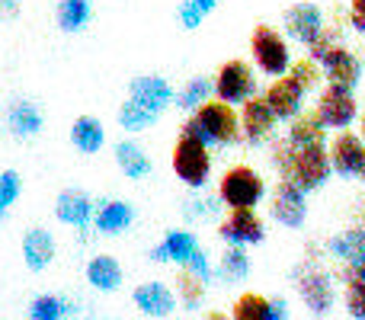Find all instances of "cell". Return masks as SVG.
Wrapping results in <instances>:
<instances>
[{
  "mask_svg": "<svg viewBox=\"0 0 365 320\" xmlns=\"http://www.w3.org/2000/svg\"><path fill=\"white\" fill-rule=\"evenodd\" d=\"M327 158H330V170H334L336 176H343V180H353V176H359L362 158H365L362 135L359 132H349V128L336 132L334 141L327 145Z\"/></svg>",
  "mask_w": 365,
  "mask_h": 320,
  "instance_id": "12",
  "label": "cell"
},
{
  "mask_svg": "<svg viewBox=\"0 0 365 320\" xmlns=\"http://www.w3.org/2000/svg\"><path fill=\"white\" fill-rule=\"evenodd\" d=\"M55 19L61 32H81L93 19V0H58Z\"/></svg>",
  "mask_w": 365,
  "mask_h": 320,
  "instance_id": "27",
  "label": "cell"
},
{
  "mask_svg": "<svg viewBox=\"0 0 365 320\" xmlns=\"http://www.w3.org/2000/svg\"><path fill=\"white\" fill-rule=\"evenodd\" d=\"M135 221V208L125 199H106L93 208V227L100 234H122Z\"/></svg>",
  "mask_w": 365,
  "mask_h": 320,
  "instance_id": "22",
  "label": "cell"
},
{
  "mask_svg": "<svg viewBox=\"0 0 365 320\" xmlns=\"http://www.w3.org/2000/svg\"><path fill=\"white\" fill-rule=\"evenodd\" d=\"M180 132L192 135L208 148H231L240 141V115L227 103L205 100L199 109L189 113V119L180 125Z\"/></svg>",
  "mask_w": 365,
  "mask_h": 320,
  "instance_id": "2",
  "label": "cell"
},
{
  "mask_svg": "<svg viewBox=\"0 0 365 320\" xmlns=\"http://www.w3.org/2000/svg\"><path fill=\"white\" fill-rule=\"evenodd\" d=\"M359 135H362V141H365V113H359Z\"/></svg>",
  "mask_w": 365,
  "mask_h": 320,
  "instance_id": "45",
  "label": "cell"
},
{
  "mask_svg": "<svg viewBox=\"0 0 365 320\" xmlns=\"http://www.w3.org/2000/svg\"><path fill=\"white\" fill-rule=\"evenodd\" d=\"M289 77L304 90V93H311V90H317V83H321V68H317L311 58H298V61H292Z\"/></svg>",
  "mask_w": 365,
  "mask_h": 320,
  "instance_id": "35",
  "label": "cell"
},
{
  "mask_svg": "<svg viewBox=\"0 0 365 320\" xmlns=\"http://www.w3.org/2000/svg\"><path fill=\"white\" fill-rule=\"evenodd\" d=\"M359 180H365V158H362V170H359Z\"/></svg>",
  "mask_w": 365,
  "mask_h": 320,
  "instance_id": "46",
  "label": "cell"
},
{
  "mask_svg": "<svg viewBox=\"0 0 365 320\" xmlns=\"http://www.w3.org/2000/svg\"><path fill=\"white\" fill-rule=\"evenodd\" d=\"M173 93H177V90L170 87V81L158 77V74H141L128 83V100L141 103V106L151 109L154 115H164L167 106H173Z\"/></svg>",
  "mask_w": 365,
  "mask_h": 320,
  "instance_id": "16",
  "label": "cell"
},
{
  "mask_svg": "<svg viewBox=\"0 0 365 320\" xmlns=\"http://www.w3.org/2000/svg\"><path fill=\"white\" fill-rule=\"evenodd\" d=\"M324 26H327V16H324V10L317 4H311V0H298V4H292L289 10H285V36H289L292 42L304 45V48L321 36Z\"/></svg>",
  "mask_w": 365,
  "mask_h": 320,
  "instance_id": "13",
  "label": "cell"
},
{
  "mask_svg": "<svg viewBox=\"0 0 365 320\" xmlns=\"http://www.w3.org/2000/svg\"><path fill=\"white\" fill-rule=\"evenodd\" d=\"M19 192H23V176L16 170H4L0 173V218H6V212L16 205Z\"/></svg>",
  "mask_w": 365,
  "mask_h": 320,
  "instance_id": "34",
  "label": "cell"
},
{
  "mask_svg": "<svg viewBox=\"0 0 365 320\" xmlns=\"http://www.w3.org/2000/svg\"><path fill=\"white\" fill-rule=\"evenodd\" d=\"M218 199L225 208H257L266 199V180L250 163H234L218 180Z\"/></svg>",
  "mask_w": 365,
  "mask_h": 320,
  "instance_id": "3",
  "label": "cell"
},
{
  "mask_svg": "<svg viewBox=\"0 0 365 320\" xmlns=\"http://www.w3.org/2000/svg\"><path fill=\"white\" fill-rule=\"evenodd\" d=\"M212 96L227 106H240L244 100L257 96V71L244 58H227L212 77Z\"/></svg>",
  "mask_w": 365,
  "mask_h": 320,
  "instance_id": "6",
  "label": "cell"
},
{
  "mask_svg": "<svg viewBox=\"0 0 365 320\" xmlns=\"http://www.w3.org/2000/svg\"><path fill=\"white\" fill-rule=\"evenodd\" d=\"M269 320H289V301L285 298H269Z\"/></svg>",
  "mask_w": 365,
  "mask_h": 320,
  "instance_id": "41",
  "label": "cell"
},
{
  "mask_svg": "<svg viewBox=\"0 0 365 320\" xmlns=\"http://www.w3.org/2000/svg\"><path fill=\"white\" fill-rule=\"evenodd\" d=\"M292 276H295L298 295H302V301L308 304L311 314H321V317L330 314V308H334V282H330L327 272H324L314 259H308V263L295 266Z\"/></svg>",
  "mask_w": 365,
  "mask_h": 320,
  "instance_id": "7",
  "label": "cell"
},
{
  "mask_svg": "<svg viewBox=\"0 0 365 320\" xmlns=\"http://www.w3.org/2000/svg\"><path fill=\"white\" fill-rule=\"evenodd\" d=\"M71 311V304L58 295H38L29 301V311L26 317L29 320H64V314Z\"/></svg>",
  "mask_w": 365,
  "mask_h": 320,
  "instance_id": "33",
  "label": "cell"
},
{
  "mask_svg": "<svg viewBox=\"0 0 365 320\" xmlns=\"http://www.w3.org/2000/svg\"><path fill=\"white\" fill-rule=\"evenodd\" d=\"M87 282H90V289H96V291H115L122 285V266H119V259L115 257H109V253H100V257H93L87 263Z\"/></svg>",
  "mask_w": 365,
  "mask_h": 320,
  "instance_id": "25",
  "label": "cell"
},
{
  "mask_svg": "<svg viewBox=\"0 0 365 320\" xmlns=\"http://www.w3.org/2000/svg\"><path fill=\"white\" fill-rule=\"evenodd\" d=\"M218 237L234 247L263 244L266 224L257 215V208H227V215L218 221Z\"/></svg>",
  "mask_w": 365,
  "mask_h": 320,
  "instance_id": "10",
  "label": "cell"
},
{
  "mask_svg": "<svg viewBox=\"0 0 365 320\" xmlns=\"http://www.w3.org/2000/svg\"><path fill=\"white\" fill-rule=\"evenodd\" d=\"M55 237H51L48 227H29V231L23 234V263L26 269L32 272H42L48 269L51 263H55Z\"/></svg>",
  "mask_w": 365,
  "mask_h": 320,
  "instance_id": "20",
  "label": "cell"
},
{
  "mask_svg": "<svg viewBox=\"0 0 365 320\" xmlns=\"http://www.w3.org/2000/svg\"><path fill=\"white\" fill-rule=\"evenodd\" d=\"M186 205L189 208H182V212H186V218H215V215H218V208H225L218 195H202V199H192V202H186Z\"/></svg>",
  "mask_w": 365,
  "mask_h": 320,
  "instance_id": "37",
  "label": "cell"
},
{
  "mask_svg": "<svg viewBox=\"0 0 365 320\" xmlns=\"http://www.w3.org/2000/svg\"><path fill=\"white\" fill-rule=\"evenodd\" d=\"M177 16H180V26L182 29H189V32H195L202 26V19H205V13L199 10V6H192L189 0H182L180 4V10H177Z\"/></svg>",
  "mask_w": 365,
  "mask_h": 320,
  "instance_id": "39",
  "label": "cell"
},
{
  "mask_svg": "<svg viewBox=\"0 0 365 320\" xmlns=\"http://www.w3.org/2000/svg\"><path fill=\"white\" fill-rule=\"evenodd\" d=\"M113 154H115V167L122 170L125 180H148V176H151V170H154L151 154H148L138 141H132V138L119 141V145L113 148Z\"/></svg>",
  "mask_w": 365,
  "mask_h": 320,
  "instance_id": "23",
  "label": "cell"
},
{
  "mask_svg": "<svg viewBox=\"0 0 365 320\" xmlns=\"http://www.w3.org/2000/svg\"><path fill=\"white\" fill-rule=\"evenodd\" d=\"M346 279V311L349 317L365 320V279H353V276H343Z\"/></svg>",
  "mask_w": 365,
  "mask_h": 320,
  "instance_id": "36",
  "label": "cell"
},
{
  "mask_svg": "<svg viewBox=\"0 0 365 320\" xmlns=\"http://www.w3.org/2000/svg\"><path fill=\"white\" fill-rule=\"evenodd\" d=\"M132 301L141 314L151 317V320L170 317L173 308H177V295H173L164 282H158V279H154V282H141L138 289L132 291Z\"/></svg>",
  "mask_w": 365,
  "mask_h": 320,
  "instance_id": "19",
  "label": "cell"
},
{
  "mask_svg": "<svg viewBox=\"0 0 365 320\" xmlns=\"http://www.w3.org/2000/svg\"><path fill=\"white\" fill-rule=\"evenodd\" d=\"M19 16V0H0V19H16Z\"/></svg>",
  "mask_w": 365,
  "mask_h": 320,
  "instance_id": "42",
  "label": "cell"
},
{
  "mask_svg": "<svg viewBox=\"0 0 365 320\" xmlns=\"http://www.w3.org/2000/svg\"><path fill=\"white\" fill-rule=\"evenodd\" d=\"M304 96L308 93H304L289 74L272 77L269 87L263 90L266 106L272 109V115H276L279 122H289V119H295L298 113H304Z\"/></svg>",
  "mask_w": 365,
  "mask_h": 320,
  "instance_id": "14",
  "label": "cell"
},
{
  "mask_svg": "<svg viewBox=\"0 0 365 320\" xmlns=\"http://www.w3.org/2000/svg\"><path fill=\"white\" fill-rule=\"evenodd\" d=\"M269 160L276 167L279 180L295 182L302 192H314L324 182L330 180V158H327V145H304V148H292L285 138H272L269 141Z\"/></svg>",
  "mask_w": 365,
  "mask_h": 320,
  "instance_id": "1",
  "label": "cell"
},
{
  "mask_svg": "<svg viewBox=\"0 0 365 320\" xmlns=\"http://www.w3.org/2000/svg\"><path fill=\"white\" fill-rule=\"evenodd\" d=\"M71 145L81 154H96L106 145V125L96 115H77L71 122Z\"/></svg>",
  "mask_w": 365,
  "mask_h": 320,
  "instance_id": "24",
  "label": "cell"
},
{
  "mask_svg": "<svg viewBox=\"0 0 365 320\" xmlns=\"http://www.w3.org/2000/svg\"><path fill=\"white\" fill-rule=\"evenodd\" d=\"M237 115H240V141L259 148V145H269V141L276 138L279 119L272 115V109L266 106L263 96H250V100H244Z\"/></svg>",
  "mask_w": 365,
  "mask_h": 320,
  "instance_id": "9",
  "label": "cell"
},
{
  "mask_svg": "<svg viewBox=\"0 0 365 320\" xmlns=\"http://www.w3.org/2000/svg\"><path fill=\"white\" fill-rule=\"evenodd\" d=\"M205 289H208V282H202L199 276H192L189 269H182L180 266V272H177V298L182 301V308L199 311L202 301H205Z\"/></svg>",
  "mask_w": 365,
  "mask_h": 320,
  "instance_id": "31",
  "label": "cell"
},
{
  "mask_svg": "<svg viewBox=\"0 0 365 320\" xmlns=\"http://www.w3.org/2000/svg\"><path fill=\"white\" fill-rule=\"evenodd\" d=\"M269 215L282 227H302L308 221V192H302L289 180H279L269 199Z\"/></svg>",
  "mask_w": 365,
  "mask_h": 320,
  "instance_id": "11",
  "label": "cell"
},
{
  "mask_svg": "<svg viewBox=\"0 0 365 320\" xmlns=\"http://www.w3.org/2000/svg\"><path fill=\"white\" fill-rule=\"evenodd\" d=\"M6 128H10V135H16V138H36L38 132L45 128V113L38 103L26 100V96H16V100H10V106H6Z\"/></svg>",
  "mask_w": 365,
  "mask_h": 320,
  "instance_id": "18",
  "label": "cell"
},
{
  "mask_svg": "<svg viewBox=\"0 0 365 320\" xmlns=\"http://www.w3.org/2000/svg\"><path fill=\"white\" fill-rule=\"evenodd\" d=\"M327 250L343 263V276L365 279V227H346L327 240Z\"/></svg>",
  "mask_w": 365,
  "mask_h": 320,
  "instance_id": "15",
  "label": "cell"
},
{
  "mask_svg": "<svg viewBox=\"0 0 365 320\" xmlns=\"http://www.w3.org/2000/svg\"><path fill=\"white\" fill-rule=\"evenodd\" d=\"M189 4H192V6H199V10L208 16V13H212V10H218V4H221V0H189Z\"/></svg>",
  "mask_w": 365,
  "mask_h": 320,
  "instance_id": "43",
  "label": "cell"
},
{
  "mask_svg": "<svg viewBox=\"0 0 365 320\" xmlns=\"http://www.w3.org/2000/svg\"><path fill=\"white\" fill-rule=\"evenodd\" d=\"M93 195L83 192V189H61L55 199V218L68 227H77V231H87L90 221H93Z\"/></svg>",
  "mask_w": 365,
  "mask_h": 320,
  "instance_id": "17",
  "label": "cell"
},
{
  "mask_svg": "<svg viewBox=\"0 0 365 320\" xmlns=\"http://www.w3.org/2000/svg\"><path fill=\"white\" fill-rule=\"evenodd\" d=\"M250 58L263 77H282L292 68V45L276 26L259 23L250 32Z\"/></svg>",
  "mask_w": 365,
  "mask_h": 320,
  "instance_id": "5",
  "label": "cell"
},
{
  "mask_svg": "<svg viewBox=\"0 0 365 320\" xmlns=\"http://www.w3.org/2000/svg\"><path fill=\"white\" fill-rule=\"evenodd\" d=\"M231 320H269V298H263L259 291H244L234 301Z\"/></svg>",
  "mask_w": 365,
  "mask_h": 320,
  "instance_id": "32",
  "label": "cell"
},
{
  "mask_svg": "<svg viewBox=\"0 0 365 320\" xmlns=\"http://www.w3.org/2000/svg\"><path fill=\"white\" fill-rule=\"evenodd\" d=\"M311 113L321 119L324 128H336V132H343V128H349L356 119H359V103H356V96L349 93V90L324 87L321 93H317Z\"/></svg>",
  "mask_w": 365,
  "mask_h": 320,
  "instance_id": "8",
  "label": "cell"
},
{
  "mask_svg": "<svg viewBox=\"0 0 365 320\" xmlns=\"http://www.w3.org/2000/svg\"><path fill=\"white\" fill-rule=\"evenodd\" d=\"M170 167L182 186L205 189L208 180H212V148L202 145L192 135L180 132L177 145H173V154H170Z\"/></svg>",
  "mask_w": 365,
  "mask_h": 320,
  "instance_id": "4",
  "label": "cell"
},
{
  "mask_svg": "<svg viewBox=\"0 0 365 320\" xmlns=\"http://www.w3.org/2000/svg\"><path fill=\"white\" fill-rule=\"evenodd\" d=\"M205 100H212V81L208 77H192V81H186L182 87L173 93V106L182 109V113H192V109H199Z\"/></svg>",
  "mask_w": 365,
  "mask_h": 320,
  "instance_id": "29",
  "label": "cell"
},
{
  "mask_svg": "<svg viewBox=\"0 0 365 320\" xmlns=\"http://www.w3.org/2000/svg\"><path fill=\"white\" fill-rule=\"evenodd\" d=\"M285 141L292 148H304V145H324L327 141V128L321 125L314 113H298L295 119H289V132H285Z\"/></svg>",
  "mask_w": 365,
  "mask_h": 320,
  "instance_id": "26",
  "label": "cell"
},
{
  "mask_svg": "<svg viewBox=\"0 0 365 320\" xmlns=\"http://www.w3.org/2000/svg\"><path fill=\"white\" fill-rule=\"evenodd\" d=\"M195 247H199V237H195L192 231H186V227H177V231H167V237L154 247L151 259L154 263H177V266H182L189 257H192Z\"/></svg>",
  "mask_w": 365,
  "mask_h": 320,
  "instance_id": "21",
  "label": "cell"
},
{
  "mask_svg": "<svg viewBox=\"0 0 365 320\" xmlns=\"http://www.w3.org/2000/svg\"><path fill=\"white\" fill-rule=\"evenodd\" d=\"M205 320H231V317H227V314H221V311H208Z\"/></svg>",
  "mask_w": 365,
  "mask_h": 320,
  "instance_id": "44",
  "label": "cell"
},
{
  "mask_svg": "<svg viewBox=\"0 0 365 320\" xmlns=\"http://www.w3.org/2000/svg\"><path fill=\"white\" fill-rule=\"evenodd\" d=\"M349 26H353L359 36H365V0H349Z\"/></svg>",
  "mask_w": 365,
  "mask_h": 320,
  "instance_id": "40",
  "label": "cell"
},
{
  "mask_svg": "<svg viewBox=\"0 0 365 320\" xmlns=\"http://www.w3.org/2000/svg\"><path fill=\"white\" fill-rule=\"evenodd\" d=\"M182 269H189L192 276H199L202 282H212L215 279V269H212V259H208V253L202 250V247H195L192 250V257L182 263Z\"/></svg>",
  "mask_w": 365,
  "mask_h": 320,
  "instance_id": "38",
  "label": "cell"
},
{
  "mask_svg": "<svg viewBox=\"0 0 365 320\" xmlns=\"http://www.w3.org/2000/svg\"><path fill=\"white\" fill-rule=\"evenodd\" d=\"M218 276L225 279V285L244 282V279L250 276V257H247V247H234V244H227V250L221 253Z\"/></svg>",
  "mask_w": 365,
  "mask_h": 320,
  "instance_id": "28",
  "label": "cell"
},
{
  "mask_svg": "<svg viewBox=\"0 0 365 320\" xmlns=\"http://www.w3.org/2000/svg\"><path fill=\"white\" fill-rule=\"evenodd\" d=\"M115 119H119V125L125 128L128 135H138V132H148V128H151L154 122L160 119V115H154L151 109H145L141 103L125 100V103L119 106V113H115Z\"/></svg>",
  "mask_w": 365,
  "mask_h": 320,
  "instance_id": "30",
  "label": "cell"
}]
</instances>
